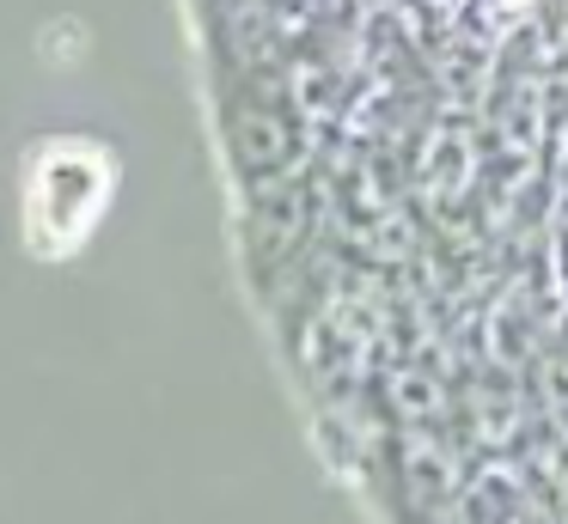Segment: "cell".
Here are the masks:
<instances>
[{"instance_id": "cell-1", "label": "cell", "mask_w": 568, "mask_h": 524, "mask_svg": "<svg viewBox=\"0 0 568 524\" xmlns=\"http://www.w3.org/2000/svg\"><path fill=\"white\" fill-rule=\"evenodd\" d=\"M111 195V158L87 141H55L38 153L26 183V238L38 256H68L92 232Z\"/></svg>"}]
</instances>
